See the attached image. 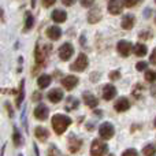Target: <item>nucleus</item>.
<instances>
[{"label":"nucleus","instance_id":"obj_1","mask_svg":"<svg viewBox=\"0 0 156 156\" xmlns=\"http://www.w3.org/2000/svg\"><path fill=\"white\" fill-rule=\"evenodd\" d=\"M51 123H52V127H54V132L60 136V134H63V133L66 132V129L71 125V119L66 115L56 114V115L52 116Z\"/></svg>","mask_w":156,"mask_h":156},{"label":"nucleus","instance_id":"obj_2","mask_svg":"<svg viewBox=\"0 0 156 156\" xmlns=\"http://www.w3.org/2000/svg\"><path fill=\"white\" fill-rule=\"evenodd\" d=\"M107 154V145L103 140H94L90 145V155L92 156H104Z\"/></svg>","mask_w":156,"mask_h":156},{"label":"nucleus","instance_id":"obj_3","mask_svg":"<svg viewBox=\"0 0 156 156\" xmlns=\"http://www.w3.org/2000/svg\"><path fill=\"white\" fill-rule=\"evenodd\" d=\"M99 134L103 140H110V138H112L114 134H115V129H114L112 123H108V122L101 123L99 127Z\"/></svg>","mask_w":156,"mask_h":156},{"label":"nucleus","instance_id":"obj_4","mask_svg":"<svg viewBox=\"0 0 156 156\" xmlns=\"http://www.w3.org/2000/svg\"><path fill=\"white\" fill-rule=\"evenodd\" d=\"M89 62H88V58H86L85 54H80L78 58L76 59V62L70 66V69L73 71H83L86 67H88Z\"/></svg>","mask_w":156,"mask_h":156},{"label":"nucleus","instance_id":"obj_5","mask_svg":"<svg viewBox=\"0 0 156 156\" xmlns=\"http://www.w3.org/2000/svg\"><path fill=\"white\" fill-rule=\"evenodd\" d=\"M116 51H118L119 55L126 58V56H129L130 52L133 51V45H132V43H129V41L121 40L118 44H116Z\"/></svg>","mask_w":156,"mask_h":156},{"label":"nucleus","instance_id":"obj_6","mask_svg":"<svg viewBox=\"0 0 156 156\" xmlns=\"http://www.w3.org/2000/svg\"><path fill=\"white\" fill-rule=\"evenodd\" d=\"M74 54V48L70 43H65L59 48V58L62 60H69Z\"/></svg>","mask_w":156,"mask_h":156},{"label":"nucleus","instance_id":"obj_7","mask_svg":"<svg viewBox=\"0 0 156 156\" xmlns=\"http://www.w3.org/2000/svg\"><path fill=\"white\" fill-rule=\"evenodd\" d=\"M123 10V3L121 0H110L108 2V11L112 15H118V14L122 12Z\"/></svg>","mask_w":156,"mask_h":156},{"label":"nucleus","instance_id":"obj_8","mask_svg":"<svg viewBox=\"0 0 156 156\" xmlns=\"http://www.w3.org/2000/svg\"><path fill=\"white\" fill-rule=\"evenodd\" d=\"M49 115V110L45 107L44 104H38L37 107L34 108V116L38 121H45Z\"/></svg>","mask_w":156,"mask_h":156},{"label":"nucleus","instance_id":"obj_9","mask_svg":"<svg viewBox=\"0 0 156 156\" xmlns=\"http://www.w3.org/2000/svg\"><path fill=\"white\" fill-rule=\"evenodd\" d=\"M78 82H80V80H78V77H76V76H67L62 80V85L65 86V89H67V90H73L78 85Z\"/></svg>","mask_w":156,"mask_h":156},{"label":"nucleus","instance_id":"obj_10","mask_svg":"<svg viewBox=\"0 0 156 156\" xmlns=\"http://www.w3.org/2000/svg\"><path fill=\"white\" fill-rule=\"evenodd\" d=\"M115 96H116V88L114 85H111V83H107V85L103 88V99L112 100Z\"/></svg>","mask_w":156,"mask_h":156},{"label":"nucleus","instance_id":"obj_11","mask_svg":"<svg viewBox=\"0 0 156 156\" xmlns=\"http://www.w3.org/2000/svg\"><path fill=\"white\" fill-rule=\"evenodd\" d=\"M134 23H136L134 15H132V14H127V15H125L123 18H122L121 26H122V29H125V30H130L133 26H134Z\"/></svg>","mask_w":156,"mask_h":156},{"label":"nucleus","instance_id":"obj_12","mask_svg":"<svg viewBox=\"0 0 156 156\" xmlns=\"http://www.w3.org/2000/svg\"><path fill=\"white\" fill-rule=\"evenodd\" d=\"M81 145H82V141L80 140V138L74 137V136H71L70 138H69V151L71 152V154H76L81 149Z\"/></svg>","mask_w":156,"mask_h":156},{"label":"nucleus","instance_id":"obj_13","mask_svg":"<svg viewBox=\"0 0 156 156\" xmlns=\"http://www.w3.org/2000/svg\"><path fill=\"white\" fill-rule=\"evenodd\" d=\"M82 97H83V101H85V104L88 105V107L96 108L97 105H99V101H97V99L90 93V92H83Z\"/></svg>","mask_w":156,"mask_h":156},{"label":"nucleus","instance_id":"obj_14","mask_svg":"<svg viewBox=\"0 0 156 156\" xmlns=\"http://www.w3.org/2000/svg\"><path fill=\"white\" fill-rule=\"evenodd\" d=\"M129 108H130V103L126 97H121L119 100H116L115 111H118V112H125V111H127Z\"/></svg>","mask_w":156,"mask_h":156},{"label":"nucleus","instance_id":"obj_15","mask_svg":"<svg viewBox=\"0 0 156 156\" xmlns=\"http://www.w3.org/2000/svg\"><path fill=\"white\" fill-rule=\"evenodd\" d=\"M47 36H48V38L56 41V40H59L60 36H62V30H60L59 26H49L48 29H47Z\"/></svg>","mask_w":156,"mask_h":156},{"label":"nucleus","instance_id":"obj_16","mask_svg":"<svg viewBox=\"0 0 156 156\" xmlns=\"http://www.w3.org/2000/svg\"><path fill=\"white\" fill-rule=\"evenodd\" d=\"M47 96H48V100L51 103H59L63 99V92L60 89H52Z\"/></svg>","mask_w":156,"mask_h":156},{"label":"nucleus","instance_id":"obj_17","mask_svg":"<svg viewBox=\"0 0 156 156\" xmlns=\"http://www.w3.org/2000/svg\"><path fill=\"white\" fill-rule=\"evenodd\" d=\"M101 19V11L99 8H92L88 14V22L89 23H96Z\"/></svg>","mask_w":156,"mask_h":156},{"label":"nucleus","instance_id":"obj_18","mask_svg":"<svg viewBox=\"0 0 156 156\" xmlns=\"http://www.w3.org/2000/svg\"><path fill=\"white\" fill-rule=\"evenodd\" d=\"M51 16L55 22H58V23H62V22H65L66 19H67V14H66V11H63V10H54V12L51 14Z\"/></svg>","mask_w":156,"mask_h":156},{"label":"nucleus","instance_id":"obj_19","mask_svg":"<svg viewBox=\"0 0 156 156\" xmlns=\"http://www.w3.org/2000/svg\"><path fill=\"white\" fill-rule=\"evenodd\" d=\"M34 136L36 138H38V141H47V138H48V130L45 129V127H41V126H37L34 130Z\"/></svg>","mask_w":156,"mask_h":156},{"label":"nucleus","instance_id":"obj_20","mask_svg":"<svg viewBox=\"0 0 156 156\" xmlns=\"http://www.w3.org/2000/svg\"><path fill=\"white\" fill-rule=\"evenodd\" d=\"M23 97H25V80L21 81V85H19V92H18V96H16V100H15V104L16 107H21L22 101H23Z\"/></svg>","mask_w":156,"mask_h":156},{"label":"nucleus","instance_id":"obj_21","mask_svg":"<svg viewBox=\"0 0 156 156\" xmlns=\"http://www.w3.org/2000/svg\"><path fill=\"white\" fill-rule=\"evenodd\" d=\"M133 51H134V54L137 55V56H145L147 52H148V48H147L145 44L137 43L134 45V48H133Z\"/></svg>","mask_w":156,"mask_h":156},{"label":"nucleus","instance_id":"obj_22","mask_svg":"<svg viewBox=\"0 0 156 156\" xmlns=\"http://www.w3.org/2000/svg\"><path fill=\"white\" fill-rule=\"evenodd\" d=\"M37 83H38L40 88L45 89L47 86L51 83V76H48V74H43V76H40L38 77V80H37Z\"/></svg>","mask_w":156,"mask_h":156},{"label":"nucleus","instance_id":"obj_23","mask_svg":"<svg viewBox=\"0 0 156 156\" xmlns=\"http://www.w3.org/2000/svg\"><path fill=\"white\" fill-rule=\"evenodd\" d=\"M78 104H80V101H78L76 97H69L67 103H66V110H69V111L76 110V108H78Z\"/></svg>","mask_w":156,"mask_h":156},{"label":"nucleus","instance_id":"obj_24","mask_svg":"<svg viewBox=\"0 0 156 156\" xmlns=\"http://www.w3.org/2000/svg\"><path fill=\"white\" fill-rule=\"evenodd\" d=\"M34 25V18L30 12H26V21H25V29L23 32H27V30L32 29V26Z\"/></svg>","mask_w":156,"mask_h":156},{"label":"nucleus","instance_id":"obj_25","mask_svg":"<svg viewBox=\"0 0 156 156\" xmlns=\"http://www.w3.org/2000/svg\"><path fill=\"white\" fill-rule=\"evenodd\" d=\"M143 154L144 156H155L156 155V148L154 144H148V145L144 147L143 149Z\"/></svg>","mask_w":156,"mask_h":156},{"label":"nucleus","instance_id":"obj_26","mask_svg":"<svg viewBox=\"0 0 156 156\" xmlns=\"http://www.w3.org/2000/svg\"><path fill=\"white\" fill-rule=\"evenodd\" d=\"M34 58H36V62H37V65H43V62H44V54H43V51H41V49H40V47H38V44H37V45H36Z\"/></svg>","mask_w":156,"mask_h":156},{"label":"nucleus","instance_id":"obj_27","mask_svg":"<svg viewBox=\"0 0 156 156\" xmlns=\"http://www.w3.org/2000/svg\"><path fill=\"white\" fill-rule=\"evenodd\" d=\"M145 80L148 81V82H155L156 81V70H147Z\"/></svg>","mask_w":156,"mask_h":156},{"label":"nucleus","instance_id":"obj_28","mask_svg":"<svg viewBox=\"0 0 156 156\" xmlns=\"http://www.w3.org/2000/svg\"><path fill=\"white\" fill-rule=\"evenodd\" d=\"M12 141H14V144H15L16 147L18 145H21V134H19V132H18V129H14V134H12Z\"/></svg>","mask_w":156,"mask_h":156},{"label":"nucleus","instance_id":"obj_29","mask_svg":"<svg viewBox=\"0 0 156 156\" xmlns=\"http://www.w3.org/2000/svg\"><path fill=\"white\" fill-rule=\"evenodd\" d=\"M48 156H59V149L55 145H51L48 149Z\"/></svg>","mask_w":156,"mask_h":156},{"label":"nucleus","instance_id":"obj_30","mask_svg":"<svg viewBox=\"0 0 156 156\" xmlns=\"http://www.w3.org/2000/svg\"><path fill=\"white\" fill-rule=\"evenodd\" d=\"M141 0H123V4L126 5V7H134V5H137L138 3H140Z\"/></svg>","mask_w":156,"mask_h":156},{"label":"nucleus","instance_id":"obj_31","mask_svg":"<svg viewBox=\"0 0 156 156\" xmlns=\"http://www.w3.org/2000/svg\"><path fill=\"white\" fill-rule=\"evenodd\" d=\"M122 156H138V154H137V151H136V149L130 148V149H126V151L122 154Z\"/></svg>","mask_w":156,"mask_h":156},{"label":"nucleus","instance_id":"obj_32","mask_svg":"<svg viewBox=\"0 0 156 156\" xmlns=\"http://www.w3.org/2000/svg\"><path fill=\"white\" fill-rule=\"evenodd\" d=\"M147 67H148V65H147V62H138L137 65H136V69H137L138 71L147 70Z\"/></svg>","mask_w":156,"mask_h":156},{"label":"nucleus","instance_id":"obj_33","mask_svg":"<svg viewBox=\"0 0 156 156\" xmlns=\"http://www.w3.org/2000/svg\"><path fill=\"white\" fill-rule=\"evenodd\" d=\"M81 4H82V7H92L94 3V0H80Z\"/></svg>","mask_w":156,"mask_h":156},{"label":"nucleus","instance_id":"obj_34","mask_svg":"<svg viewBox=\"0 0 156 156\" xmlns=\"http://www.w3.org/2000/svg\"><path fill=\"white\" fill-rule=\"evenodd\" d=\"M138 36H140V38H151L152 37V33L149 32V30H145V32H141Z\"/></svg>","mask_w":156,"mask_h":156},{"label":"nucleus","instance_id":"obj_35","mask_svg":"<svg viewBox=\"0 0 156 156\" xmlns=\"http://www.w3.org/2000/svg\"><path fill=\"white\" fill-rule=\"evenodd\" d=\"M149 62H151L152 65H156V48L152 51L151 56H149Z\"/></svg>","mask_w":156,"mask_h":156},{"label":"nucleus","instance_id":"obj_36","mask_svg":"<svg viewBox=\"0 0 156 156\" xmlns=\"http://www.w3.org/2000/svg\"><path fill=\"white\" fill-rule=\"evenodd\" d=\"M56 0H43V5L44 7H51L52 4H55Z\"/></svg>","mask_w":156,"mask_h":156},{"label":"nucleus","instance_id":"obj_37","mask_svg":"<svg viewBox=\"0 0 156 156\" xmlns=\"http://www.w3.org/2000/svg\"><path fill=\"white\" fill-rule=\"evenodd\" d=\"M62 3L65 5H67V7H70V5H73L76 3V0H62Z\"/></svg>","mask_w":156,"mask_h":156},{"label":"nucleus","instance_id":"obj_38","mask_svg":"<svg viewBox=\"0 0 156 156\" xmlns=\"http://www.w3.org/2000/svg\"><path fill=\"white\" fill-rule=\"evenodd\" d=\"M110 78L111 80H116V78H119V71H112V73L110 74Z\"/></svg>","mask_w":156,"mask_h":156},{"label":"nucleus","instance_id":"obj_39","mask_svg":"<svg viewBox=\"0 0 156 156\" xmlns=\"http://www.w3.org/2000/svg\"><path fill=\"white\" fill-rule=\"evenodd\" d=\"M41 99V94L38 92H34V96H33V100H40Z\"/></svg>","mask_w":156,"mask_h":156},{"label":"nucleus","instance_id":"obj_40","mask_svg":"<svg viewBox=\"0 0 156 156\" xmlns=\"http://www.w3.org/2000/svg\"><path fill=\"white\" fill-rule=\"evenodd\" d=\"M5 105H7V110H8V112H10V116H14V112H12V110H11L10 104H8V103H5Z\"/></svg>","mask_w":156,"mask_h":156},{"label":"nucleus","instance_id":"obj_41","mask_svg":"<svg viewBox=\"0 0 156 156\" xmlns=\"http://www.w3.org/2000/svg\"><path fill=\"white\" fill-rule=\"evenodd\" d=\"M155 127H156V119H155Z\"/></svg>","mask_w":156,"mask_h":156},{"label":"nucleus","instance_id":"obj_42","mask_svg":"<svg viewBox=\"0 0 156 156\" xmlns=\"http://www.w3.org/2000/svg\"><path fill=\"white\" fill-rule=\"evenodd\" d=\"M110 156H114V155H110Z\"/></svg>","mask_w":156,"mask_h":156},{"label":"nucleus","instance_id":"obj_43","mask_svg":"<svg viewBox=\"0 0 156 156\" xmlns=\"http://www.w3.org/2000/svg\"><path fill=\"white\" fill-rule=\"evenodd\" d=\"M155 21H156V19H155Z\"/></svg>","mask_w":156,"mask_h":156},{"label":"nucleus","instance_id":"obj_44","mask_svg":"<svg viewBox=\"0 0 156 156\" xmlns=\"http://www.w3.org/2000/svg\"><path fill=\"white\" fill-rule=\"evenodd\" d=\"M155 2H156V0H155Z\"/></svg>","mask_w":156,"mask_h":156}]
</instances>
